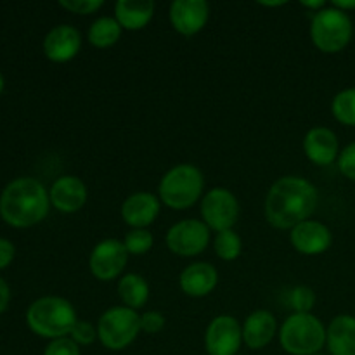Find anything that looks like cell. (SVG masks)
<instances>
[{
	"instance_id": "1",
	"label": "cell",
	"mask_w": 355,
	"mask_h": 355,
	"mask_svg": "<svg viewBox=\"0 0 355 355\" xmlns=\"http://www.w3.org/2000/svg\"><path fill=\"white\" fill-rule=\"evenodd\" d=\"M318 207V189L304 177L286 175L272 184L267 193V220L276 229H293L309 220Z\"/></svg>"
},
{
	"instance_id": "2",
	"label": "cell",
	"mask_w": 355,
	"mask_h": 355,
	"mask_svg": "<svg viewBox=\"0 0 355 355\" xmlns=\"http://www.w3.org/2000/svg\"><path fill=\"white\" fill-rule=\"evenodd\" d=\"M51 198L44 184L31 177H19L6 186L0 196V217L9 225L26 229L47 217Z\"/></svg>"
},
{
	"instance_id": "3",
	"label": "cell",
	"mask_w": 355,
	"mask_h": 355,
	"mask_svg": "<svg viewBox=\"0 0 355 355\" xmlns=\"http://www.w3.org/2000/svg\"><path fill=\"white\" fill-rule=\"evenodd\" d=\"M78 321L76 311L66 298L42 297L28 307L26 322L35 335L42 338H64Z\"/></svg>"
},
{
	"instance_id": "4",
	"label": "cell",
	"mask_w": 355,
	"mask_h": 355,
	"mask_svg": "<svg viewBox=\"0 0 355 355\" xmlns=\"http://www.w3.org/2000/svg\"><path fill=\"white\" fill-rule=\"evenodd\" d=\"M205 179L198 166L180 163L172 166L159 182V200L172 210H186L200 200Z\"/></svg>"
},
{
	"instance_id": "5",
	"label": "cell",
	"mask_w": 355,
	"mask_h": 355,
	"mask_svg": "<svg viewBox=\"0 0 355 355\" xmlns=\"http://www.w3.org/2000/svg\"><path fill=\"white\" fill-rule=\"evenodd\" d=\"M279 340L291 355H314L326 345V328L312 314H293L281 326Z\"/></svg>"
},
{
	"instance_id": "6",
	"label": "cell",
	"mask_w": 355,
	"mask_h": 355,
	"mask_svg": "<svg viewBox=\"0 0 355 355\" xmlns=\"http://www.w3.org/2000/svg\"><path fill=\"white\" fill-rule=\"evenodd\" d=\"M354 35V24L349 14L336 7H324L312 17L311 37L322 52H340L349 45Z\"/></svg>"
},
{
	"instance_id": "7",
	"label": "cell",
	"mask_w": 355,
	"mask_h": 355,
	"mask_svg": "<svg viewBox=\"0 0 355 355\" xmlns=\"http://www.w3.org/2000/svg\"><path fill=\"white\" fill-rule=\"evenodd\" d=\"M141 331V315L128 307H113L101 315L97 335L110 350H123L137 338Z\"/></svg>"
},
{
	"instance_id": "8",
	"label": "cell",
	"mask_w": 355,
	"mask_h": 355,
	"mask_svg": "<svg viewBox=\"0 0 355 355\" xmlns=\"http://www.w3.org/2000/svg\"><path fill=\"white\" fill-rule=\"evenodd\" d=\"M201 217L208 227L217 232L232 229L239 217L238 200L225 187H214L205 194L201 203Z\"/></svg>"
},
{
	"instance_id": "9",
	"label": "cell",
	"mask_w": 355,
	"mask_h": 355,
	"mask_svg": "<svg viewBox=\"0 0 355 355\" xmlns=\"http://www.w3.org/2000/svg\"><path fill=\"white\" fill-rule=\"evenodd\" d=\"M210 241V229L205 222L186 218L177 222L166 232V245L170 252L180 257L200 255Z\"/></svg>"
},
{
	"instance_id": "10",
	"label": "cell",
	"mask_w": 355,
	"mask_h": 355,
	"mask_svg": "<svg viewBox=\"0 0 355 355\" xmlns=\"http://www.w3.org/2000/svg\"><path fill=\"white\" fill-rule=\"evenodd\" d=\"M128 252L123 241L104 239L94 246L89 259L90 272L99 281H111L123 272L127 266Z\"/></svg>"
},
{
	"instance_id": "11",
	"label": "cell",
	"mask_w": 355,
	"mask_h": 355,
	"mask_svg": "<svg viewBox=\"0 0 355 355\" xmlns=\"http://www.w3.org/2000/svg\"><path fill=\"white\" fill-rule=\"evenodd\" d=\"M241 342L243 328L232 315H217L205 333L208 355H238Z\"/></svg>"
},
{
	"instance_id": "12",
	"label": "cell",
	"mask_w": 355,
	"mask_h": 355,
	"mask_svg": "<svg viewBox=\"0 0 355 355\" xmlns=\"http://www.w3.org/2000/svg\"><path fill=\"white\" fill-rule=\"evenodd\" d=\"M210 7L205 0H175L170 6V21L180 35H196L208 21Z\"/></svg>"
},
{
	"instance_id": "13",
	"label": "cell",
	"mask_w": 355,
	"mask_h": 355,
	"mask_svg": "<svg viewBox=\"0 0 355 355\" xmlns=\"http://www.w3.org/2000/svg\"><path fill=\"white\" fill-rule=\"evenodd\" d=\"M291 245L304 255H321L331 246L333 234L328 225L318 220H305L291 229Z\"/></svg>"
},
{
	"instance_id": "14",
	"label": "cell",
	"mask_w": 355,
	"mask_h": 355,
	"mask_svg": "<svg viewBox=\"0 0 355 355\" xmlns=\"http://www.w3.org/2000/svg\"><path fill=\"white\" fill-rule=\"evenodd\" d=\"M82 47V35L71 24L54 26L44 38V52L51 61L68 62L78 54Z\"/></svg>"
},
{
	"instance_id": "15",
	"label": "cell",
	"mask_w": 355,
	"mask_h": 355,
	"mask_svg": "<svg viewBox=\"0 0 355 355\" xmlns=\"http://www.w3.org/2000/svg\"><path fill=\"white\" fill-rule=\"evenodd\" d=\"M51 205L62 214H75L87 201V186L75 175H62L49 191Z\"/></svg>"
},
{
	"instance_id": "16",
	"label": "cell",
	"mask_w": 355,
	"mask_h": 355,
	"mask_svg": "<svg viewBox=\"0 0 355 355\" xmlns=\"http://www.w3.org/2000/svg\"><path fill=\"white\" fill-rule=\"evenodd\" d=\"M304 151L307 158L315 165H331L340 155L338 137L331 128L314 127L305 135Z\"/></svg>"
},
{
	"instance_id": "17",
	"label": "cell",
	"mask_w": 355,
	"mask_h": 355,
	"mask_svg": "<svg viewBox=\"0 0 355 355\" xmlns=\"http://www.w3.org/2000/svg\"><path fill=\"white\" fill-rule=\"evenodd\" d=\"M159 214V200L151 193H134L121 205V217L134 229H146Z\"/></svg>"
},
{
	"instance_id": "18",
	"label": "cell",
	"mask_w": 355,
	"mask_h": 355,
	"mask_svg": "<svg viewBox=\"0 0 355 355\" xmlns=\"http://www.w3.org/2000/svg\"><path fill=\"white\" fill-rule=\"evenodd\" d=\"M218 283V274L211 263L196 262L187 266L179 277L180 290L194 298L210 295Z\"/></svg>"
},
{
	"instance_id": "19",
	"label": "cell",
	"mask_w": 355,
	"mask_h": 355,
	"mask_svg": "<svg viewBox=\"0 0 355 355\" xmlns=\"http://www.w3.org/2000/svg\"><path fill=\"white\" fill-rule=\"evenodd\" d=\"M276 329L277 322L272 312L255 311L246 318L245 324H243V342L252 350L263 349L272 342Z\"/></svg>"
},
{
	"instance_id": "20",
	"label": "cell",
	"mask_w": 355,
	"mask_h": 355,
	"mask_svg": "<svg viewBox=\"0 0 355 355\" xmlns=\"http://www.w3.org/2000/svg\"><path fill=\"white\" fill-rule=\"evenodd\" d=\"M326 345L331 355H355V318L340 314L326 328Z\"/></svg>"
},
{
	"instance_id": "21",
	"label": "cell",
	"mask_w": 355,
	"mask_h": 355,
	"mask_svg": "<svg viewBox=\"0 0 355 355\" xmlns=\"http://www.w3.org/2000/svg\"><path fill=\"white\" fill-rule=\"evenodd\" d=\"M155 12L153 0H118L114 6L116 21L125 30H141L151 21Z\"/></svg>"
},
{
	"instance_id": "22",
	"label": "cell",
	"mask_w": 355,
	"mask_h": 355,
	"mask_svg": "<svg viewBox=\"0 0 355 355\" xmlns=\"http://www.w3.org/2000/svg\"><path fill=\"white\" fill-rule=\"evenodd\" d=\"M118 295H120L125 307L137 311V309L144 307L146 302H148L149 284L141 274H125L118 281Z\"/></svg>"
},
{
	"instance_id": "23",
	"label": "cell",
	"mask_w": 355,
	"mask_h": 355,
	"mask_svg": "<svg viewBox=\"0 0 355 355\" xmlns=\"http://www.w3.org/2000/svg\"><path fill=\"white\" fill-rule=\"evenodd\" d=\"M120 23L116 21V17H99V19L94 21L89 28V42L94 47L106 49L111 47L118 42V38L121 37Z\"/></svg>"
},
{
	"instance_id": "24",
	"label": "cell",
	"mask_w": 355,
	"mask_h": 355,
	"mask_svg": "<svg viewBox=\"0 0 355 355\" xmlns=\"http://www.w3.org/2000/svg\"><path fill=\"white\" fill-rule=\"evenodd\" d=\"M214 246L218 259L225 260V262H231V260L238 259V257L241 255V250H243L241 238H239L238 232L232 231V229L217 232Z\"/></svg>"
},
{
	"instance_id": "25",
	"label": "cell",
	"mask_w": 355,
	"mask_h": 355,
	"mask_svg": "<svg viewBox=\"0 0 355 355\" xmlns=\"http://www.w3.org/2000/svg\"><path fill=\"white\" fill-rule=\"evenodd\" d=\"M331 111L340 123L355 127V89H345L336 94L331 103Z\"/></svg>"
},
{
	"instance_id": "26",
	"label": "cell",
	"mask_w": 355,
	"mask_h": 355,
	"mask_svg": "<svg viewBox=\"0 0 355 355\" xmlns=\"http://www.w3.org/2000/svg\"><path fill=\"white\" fill-rule=\"evenodd\" d=\"M288 304L295 314H311L315 305V293L309 286H295L288 295Z\"/></svg>"
},
{
	"instance_id": "27",
	"label": "cell",
	"mask_w": 355,
	"mask_h": 355,
	"mask_svg": "<svg viewBox=\"0 0 355 355\" xmlns=\"http://www.w3.org/2000/svg\"><path fill=\"white\" fill-rule=\"evenodd\" d=\"M153 234L148 231V229H132L130 232H127L125 236V248H127L128 253L132 255H144L151 250L153 246Z\"/></svg>"
},
{
	"instance_id": "28",
	"label": "cell",
	"mask_w": 355,
	"mask_h": 355,
	"mask_svg": "<svg viewBox=\"0 0 355 355\" xmlns=\"http://www.w3.org/2000/svg\"><path fill=\"white\" fill-rule=\"evenodd\" d=\"M69 338L76 343V345H92L96 342V338H99L97 335V328L89 321H76L73 326L71 333H69Z\"/></svg>"
},
{
	"instance_id": "29",
	"label": "cell",
	"mask_w": 355,
	"mask_h": 355,
	"mask_svg": "<svg viewBox=\"0 0 355 355\" xmlns=\"http://www.w3.org/2000/svg\"><path fill=\"white\" fill-rule=\"evenodd\" d=\"M59 6L64 7L66 10H69L73 14H83V16H87V14H92L96 10H99L104 6V2L103 0H61Z\"/></svg>"
},
{
	"instance_id": "30",
	"label": "cell",
	"mask_w": 355,
	"mask_h": 355,
	"mask_svg": "<svg viewBox=\"0 0 355 355\" xmlns=\"http://www.w3.org/2000/svg\"><path fill=\"white\" fill-rule=\"evenodd\" d=\"M44 355H80V345H76L68 336H64V338L52 340L45 349Z\"/></svg>"
},
{
	"instance_id": "31",
	"label": "cell",
	"mask_w": 355,
	"mask_h": 355,
	"mask_svg": "<svg viewBox=\"0 0 355 355\" xmlns=\"http://www.w3.org/2000/svg\"><path fill=\"white\" fill-rule=\"evenodd\" d=\"M338 168L347 179L355 182V142L347 146L338 155Z\"/></svg>"
},
{
	"instance_id": "32",
	"label": "cell",
	"mask_w": 355,
	"mask_h": 355,
	"mask_svg": "<svg viewBox=\"0 0 355 355\" xmlns=\"http://www.w3.org/2000/svg\"><path fill=\"white\" fill-rule=\"evenodd\" d=\"M165 326V315L158 311H149L141 315V329L142 331L155 335V333L162 331Z\"/></svg>"
},
{
	"instance_id": "33",
	"label": "cell",
	"mask_w": 355,
	"mask_h": 355,
	"mask_svg": "<svg viewBox=\"0 0 355 355\" xmlns=\"http://www.w3.org/2000/svg\"><path fill=\"white\" fill-rule=\"evenodd\" d=\"M16 255V248L9 239L0 238V269H6L10 262L14 260Z\"/></svg>"
},
{
	"instance_id": "34",
	"label": "cell",
	"mask_w": 355,
	"mask_h": 355,
	"mask_svg": "<svg viewBox=\"0 0 355 355\" xmlns=\"http://www.w3.org/2000/svg\"><path fill=\"white\" fill-rule=\"evenodd\" d=\"M10 300V290H9V284L0 277V314L7 309Z\"/></svg>"
},
{
	"instance_id": "35",
	"label": "cell",
	"mask_w": 355,
	"mask_h": 355,
	"mask_svg": "<svg viewBox=\"0 0 355 355\" xmlns=\"http://www.w3.org/2000/svg\"><path fill=\"white\" fill-rule=\"evenodd\" d=\"M331 6L336 7V9L343 10V12H347V10L355 9V0H335Z\"/></svg>"
},
{
	"instance_id": "36",
	"label": "cell",
	"mask_w": 355,
	"mask_h": 355,
	"mask_svg": "<svg viewBox=\"0 0 355 355\" xmlns=\"http://www.w3.org/2000/svg\"><path fill=\"white\" fill-rule=\"evenodd\" d=\"M302 6L307 7V9L321 10V9H324L326 3H324V0H315V2H304V0H302Z\"/></svg>"
},
{
	"instance_id": "37",
	"label": "cell",
	"mask_w": 355,
	"mask_h": 355,
	"mask_svg": "<svg viewBox=\"0 0 355 355\" xmlns=\"http://www.w3.org/2000/svg\"><path fill=\"white\" fill-rule=\"evenodd\" d=\"M262 6H269V7H277V6H284L286 2H260Z\"/></svg>"
},
{
	"instance_id": "38",
	"label": "cell",
	"mask_w": 355,
	"mask_h": 355,
	"mask_svg": "<svg viewBox=\"0 0 355 355\" xmlns=\"http://www.w3.org/2000/svg\"><path fill=\"white\" fill-rule=\"evenodd\" d=\"M3 85H6V82H3V76H2V73H0V94H2Z\"/></svg>"
},
{
	"instance_id": "39",
	"label": "cell",
	"mask_w": 355,
	"mask_h": 355,
	"mask_svg": "<svg viewBox=\"0 0 355 355\" xmlns=\"http://www.w3.org/2000/svg\"><path fill=\"white\" fill-rule=\"evenodd\" d=\"M314 355H326V354H314Z\"/></svg>"
}]
</instances>
